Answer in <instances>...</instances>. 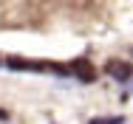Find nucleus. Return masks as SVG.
Segmentation results:
<instances>
[{
    "label": "nucleus",
    "instance_id": "obj_1",
    "mask_svg": "<svg viewBox=\"0 0 133 124\" xmlns=\"http://www.w3.org/2000/svg\"><path fill=\"white\" fill-rule=\"evenodd\" d=\"M108 74L113 76V79H119V82H128L133 76V68L128 62H116V59H113V62H108Z\"/></svg>",
    "mask_w": 133,
    "mask_h": 124
},
{
    "label": "nucleus",
    "instance_id": "obj_2",
    "mask_svg": "<svg viewBox=\"0 0 133 124\" xmlns=\"http://www.w3.org/2000/svg\"><path fill=\"white\" fill-rule=\"evenodd\" d=\"M91 121H94V124H105V121H116V124H122L125 119H122V116H113V119H105V116H102V119H91Z\"/></svg>",
    "mask_w": 133,
    "mask_h": 124
},
{
    "label": "nucleus",
    "instance_id": "obj_3",
    "mask_svg": "<svg viewBox=\"0 0 133 124\" xmlns=\"http://www.w3.org/2000/svg\"><path fill=\"white\" fill-rule=\"evenodd\" d=\"M0 121H6V113H3V110H0Z\"/></svg>",
    "mask_w": 133,
    "mask_h": 124
}]
</instances>
